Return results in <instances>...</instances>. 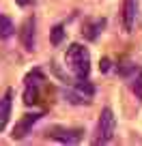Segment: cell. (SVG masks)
<instances>
[{"label":"cell","mask_w":142,"mask_h":146,"mask_svg":"<svg viewBox=\"0 0 142 146\" xmlns=\"http://www.w3.org/2000/svg\"><path fill=\"white\" fill-rule=\"evenodd\" d=\"M65 62H67V69L73 73L75 80H86L91 75V54L80 43H71L67 47Z\"/></svg>","instance_id":"6da1fadb"},{"label":"cell","mask_w":142,"mask_h":146,"mask_svg":"<svg viewBox=\"0 0 142 146\" xmlns=\"http://www.w3.org/2000/svg\"><path fill=\"white\" fill-rule=\"evenodd\" d=\"M45 86V75L41 69H32L24 80V103L37 105L41 101V88Z\"/></svg>","instance_id":"7a4b0ae2"},{"label":"cell","mask_w":142,"mask_h":146,"mask_svg":"<svg viewBox=\"0 0 142 146\" xmlns=\"http://www.w3.org/2000/svg\"><path fill=\"white\" fill-rule=\"evenodd\" d=\"M114 133H116V116L110 108H103L101 110V116H99V123H97L95 144H108V142H112Z\"/></svg>","instance_id":"3957f363"},{"label":"cell","mask_w":142,"mask_h":146,"mask_svg":"<svg viewBox=\"0 0 142 146\" xmlns=\"http://www.w3.org/2000/svg\"><path fill=\"white\" fill-rule=\"evenodd\" d=\"M47 137L50 140H56V142H60V144H78L80 140H82V135H84V131L82 129H78V127H50L47 129Z\"/></svg>","instance_id":"277c9868"},{"label":"cell","mask_w":142,"mask_h":146,"mask_svg":"<svg viewBox=\"0 0 142 146\" xmlns=\"http://www.w3.org/2000/svg\"><path fill=\"white\" fill-rule=\"evenodd\" d=\"M67 97L71 103H91L93 97H95V86L86 80H78L75 86L67 92Z\"/></svg>","instance_id":"5b68a950"},{"label":"cell","mask_w":142,"mask_h":146,"mask_svg":"<svg viewBox=\"0 0 142 146\" xmlns=\"http://www.w3.org/2000/svg\"><path fill=\"white\" fill-rule=\"evenodd\" d=\"M19 41L26 52H35V47H37V19L35 17L24 19L22 30H19Z\"/></svg>","instance_id":"8992f818"},{"label":"cell","mask_w":142,"mask_h":146,"mask_svg":"<svg viewBox=\"0 0 142 146\" xmlns=\"http://www.w3.org/2000/svg\"><path fill=\"white\" fill-rule=\"evenodd\" d=\"M43 114H24L22 118L15 123V127H13V133H11V137L13 140H24V137L30 133V129H32V125L37 123L39 118H41Z\"/></svg>","instance_id":"52a82bcc"},{"label":"cell","mask_w":142,"mask_h":146,"mask_svg":"<svg viewBox=\"0 0 142 146\" xmlns=\"http://www.w3.org/2000/svg\"><path fill=\"white\" fill-rule=\"evenodd\" d=\"M13 97H15L13 88H7L5 95L0 97V131H2V129L7 127V123H9L11 108H13Z\"/></svg>","instance_id":"ba28073f"},{"label":"cell","mask_w":142,"mask_h":146,"mask_svg":"<svg viewBox=\"0 0 142 146\" xmlns=\"http://www.w3.org/2000/svg\"><path fill=\"white\" fill-rule=\"evenodd\" d=\"M136 15H138V0H125L123 5V26L127 32L133 30L136 26Z\"/></svg>","instance_id":"9c48e42d"},{"label":"cell","mask_w":142,"mask_h":146,"mask_svg":"<svg viewBox=\"0 0 142 146\" xmlns=\"http://www.w3.org/2000/svg\"><path fill=\"white\" fill-rule=\"evenodd\" d=\"M15 32V26L13 22H11L7 15H0V41H7V39H11Z\"/></svg>","instance_id":"30bf717a"},{"label":"cell","mask_w":142,"mask_h":146,"mask_svg":"<svg viewBox=\"0 0 142 146\" xmlns=\"http://www.w3.org/2000/svg\"><path fill=\"white\" fill-rule=\"evenodd\" d=\"M103 26H105V19H95V22H91V24H86V28H84V35L91 39V41H95L97 39V35H99L101 30H103Z\"/></svg>","instance_id":"8fae6325"},{"label":"cell","mask_w":142,"mask_h":146,"mask_svg":"<svg viewBox=\"0 0 142 146\" xmlns=\"http://www.w3.org/2000/svg\"><path fill=\"white\" fill-rule=\"evenodd\" d=\"M63 39H65V26L63 24H56L52 28V45H60Z\"/></svg>","instance_id":"7c38bea8"},{"label":"cell","mask_w":142,"mask_h":146,"mask_svg":"<svg viewBox=\"0 0 142 146\" xmlns=\"http://www.w3.org/2000/svg\"><path fill=\"white\" fill-rule=\"evenodd\" d=\"M131 88H133V92L142 99V71L136 73V78H133V82H131Z\"/></svg>","instance_id":"4fadbf2b"},{"label":"cell","mask_w":142,"mask_h":146,"mask_svg":"<svg viewBox=\"0 0 142 146\" xmlns=\"http://www.w3.org/2000/svg\"><path fill=\"white\" fill-rule=\"evenodd\" d=\"M15 2H17L19 7H28V5H30V2H32V0H15Z\"/></svg>","instance_id":"5bb4252c"}]
</instances>
